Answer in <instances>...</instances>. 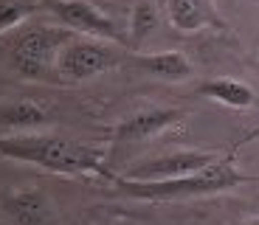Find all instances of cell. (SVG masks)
<instances>
[{
	"label": "cell",
	"mask_w": 259,
	"mask_h": 225,
	"mask_svg": "<svg viewBox=\"0 0 259 225\" xmlns=\"http://www.w3.org/2000/svg\"><path fill=\"white\" fill-rule=\"evenodd\" d=\"M0 155L12 161H26L54 174H99L113 180L116 174L107 169V152L91 144L51 138V135H0Z\"/></svg>",
	"instance_id": "1"
},
{
	"label": "cell",
	"mask_w": 259,
	"mask_h": 225,
	"mask_svg": "<svg viewBox=\"0 0 259 225\" xmlns=\"http://www.w3.org/2000/svg\"><path fill=\"white\" fill-rule=\"evenodd\" d=\"M251 174L240 172L234 166V149L226 158H217L211 166L200 169L194 174L169 180H133V177H113L116 194L133 200H149V203H175V200H194V197H211V194L228 192V189L248 183Z\"/></svg>",
	"instance_id": "2"
},
{
	"label": "cell",
	"mask_w": 259,
	"mask_h": 225,
	"mask_svg": "<svg viewBox=\"0 0 259 225\" xmlns=\"http://www.w3.org/2000/svg\"><path fill=\"white\" fill-rule=\"evenodd\" d=\"M71 37H76V31L65 26H51V23L23 28L12 45L14 71L26 79H48L51 76L48 71H57L59 51Z\"/></svg>",
	"instance_id": "3"
},
{
	"label": "cell",
	"mask_w": 259,
	"mask_h": 225,
	"mask_svg": "<svg viewBox=\"0 0 259 225\" xmlns=\"http://www.w3.org/2000/svg\"><path fill=\"white\" fill-rule=\"evenodd\" d=\"M116 65H118L116 42L76 34V37H71L65 42V48L59 51L57 71H59V76H65V79L84 82V79H93V76H99V73L116 68Z\"/></svg>",
	"instance_id": "4"
},
{
	"label": "cell",
	"mask_w": 259,
	"mask_h": 225,
	"mask_svg": "<svg viewBox=\"0 0 259 225\" xmlns=\"http://www.w3.org/2000/svg\"><path fill=\"white\" fill-rule=\"evenodd\" d=\"M39 3H42V12H51L71 31L84 34V37L107 39V42L116 45H130L127 34L116 26V20L110 14H104L91 0H39Z\"/></svg>",
	"instance_id": "5"
},
{
	"label": "cell",
	"mask_w": 259,
	"mask_h": 225,
	"mask_svg": "<svg viewBox=\"0 0 259 225\" xmlns=\"http://www.w3.org/2000/svg\"><path fill=\"white\" fill-rule=\"evenodd\" d=\"M220 155L217 152H203V149H175V152L158 155L149 161L136 163L127 169V177L133 180H169V177H183V174H194L200 169L211 166Z\"/></svg>",
	"instance_id": "6"
},
{
	"label": "cell",
	"mask_w": 259,
	"mask_h": 225,
	"mask_svg": "<svg viewBox=\"0 0 259 225\" xmlns=\"http://www.w3.org/2000/svg\"><path fill=\"white\" fill-rule=\"evenodd\" d=\"M186 118V110L181 107H155V110H141L136 116L118 121L110 129V138L118 144L124 141H147V138H155L163 129L175 127L178 121Z\"/></svg>",
	"instance_id": "7"
},
{
	"label": "cell",
	"mask_w": 259,
	"mask_h": 225,
	"mask_svg": "<svg viewBox=\"0 0 259 225\" xmlns=\"http://www.w3.org/2000/svg\"><path fill=\"white\" fill-rule=\"evenodd\" d=\"M124 62L138 73H147V76H155L161 82H186L192 79L194 68L192 59L186 57L183 51H133L124 57Z\"/></svg>",
	"instance_id": "8"
},
{
	"label": "cell",
	"mask_w": 259,
	"mask_h": 225,
	"mask_svg": "<svg viewBox=\"0 0 259 225\" xmlns=\"http://www.w3.org/2000/svg\"><path fill=\"white\" fill-rule=\"evenodd\" d=\"M163 9H166L169 26L175 31L194 34L203 28H217V31L226 28V20L220 17L214 0H166Z\"/></svg>",
	"instance_id": "9"
},
{
	"label": "cell",
	"mask_w": 259,
	"mask_h": 225,
	"mask_svg": "<svg viewBox=\"0 0 259 225\" xmlns=\"http://www.w3.org/2000/svg\"><path fill=\"white\" fill-rule=\"evenodd\" d=\"M3 208L17 225H51L54 219L51 200L39 189H23V192L9 194L3 200Z\"/></svg>",
	"instance_id": "10"
},
{
	"label": "cell",
	"mask_w": 259,
	"mask_h": 225,
	"mask_svg": "<svg viewBox=\"0 0 259 225\" xmlns=\"http://www.w3.org/2000/svg\"><path fill=\"white\" fill-rule=\"evenodd\" d=\"M197 93L203 99H211V102H220L231 110H248L256 104V93L248 87L245 82L231 76H217V79H206V82L197 84Z\"/></svg>",
	"instance_id": "11"
},
{
	"label": "cell",
	"mask_w": 259,
	"mask_h": 225,
	"mask_svg": "<svg viewBox=\"0 0 259 225\" xmlns=\"http://www.w3.org/2000/svg\"><path fill=\"white\" fill-rule=\"evenodd\" d=\"M48 124V113L34 102H3L0 104V135L31 132Z\"/></svg>",
	"instance_id": "12"
},
{
	"label": "cell",
	"mask_w": 259,
	"mask_h": 225,
	"mask_svg": "<svg viewBox=\"0 0 259 225\" xmlns=\"http://www.w3.org/2000/svg\"><path fill=\"white\" fill-rule=\"evenodd\" d=\"M158 9L161 3L158 0H136L133 3V12H130V26H127V39L133 51L141 48V42L149 37V31L158 26Z\"/></svg>",
	"instance_id": "13"
},
{
	"label": "cell",
	"mask_w": 259,
	"mask_h": 225,
	"mask_svg": "<svg viewBox=\"0 0 259 225\" xmlns=\"http://www.w3.org/2000/svg\"><path fill=\"white\" fill-rule=\"evenodd\" d=\"M42 3H31V0H0V34L12 31V28L23 26L31 14H37Z\"/></svg>",
	"instance_id": "14"
},
{
	"label": "cell",
	"mask_w": 259,
	"mask_h": 225,
	"mask_svg": "<svg viewBox=\"0 0 259 225\" xmlns=\"http://www.w3.org/2000/svg\"><path fill=\"white\" fill-rule=\"evenodd\" d=\"M251 225H259V217H256V219H251Z\"/></svg>",
	"instance_id": "15"
},
{
	"label": "cell",
	"mask_w": 259,
	"mask_h": 225,
	"mask_svg": "<svg viewBox=\"0 0 259 225\" xmlns=\"http://www.w3.org/2000/svg\"><path fill=\"white\" fill-rule=\"evenodd\" d=\"M158 3H161V6H163V3H166V0H158Z\"/></svg>",
	"instance_id": "16"
},
{
	"label": "cell",
	"mask_w": 259,
	"mask_h": 225,
	"mask_svg": "<svg viewBox=\"0 0 259 225\" xmlns=\"http://www.w3.org/2000/svg\"><path fill=\"white\" fill-rule=\"evenodd\" d=\"M124 225H136V222H124Z\"/></svg>",
	"instance_id": "17"
}]
</instances>
